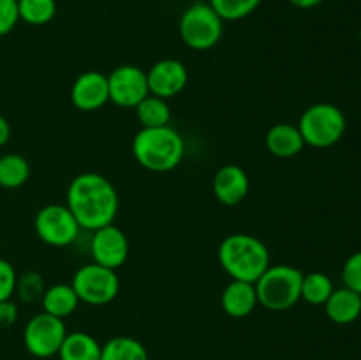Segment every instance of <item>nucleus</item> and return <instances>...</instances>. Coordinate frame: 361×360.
<instances>
[{"instance_id":"f257e3e1","label":"nucleus","mask_w":361,"mask_h":360,"mask_svg":"<svg viewBox=\"0 0 361 360\" xmlns=\"http://www.w3.org/2000/svg\"><path fill=\"white\" fill-rule=\"evenodd\" d=\"M118 205L115 186L99 173H80L67 187V208L73 212L81 229L95 232L102 226L113 224Z\"/></svg>"},{"instance_id":"f03ea898","label":"nucleus","mask_w":361,"mask_h":360,"mask_svg":"<svg viewBox=\"0 0 361 360\" xmlns=\"http://www.w3.org/2000/svg\"><path fill=\"white\" fill-rule=\"evenodd\" d=\"M217 256L226 274L238 281L256 282L270 267V251L267 244L247 233L226 236L219 246Z\"/></svg>"},{"instance_id":"7ed1b4c3","label":"nucleus","mask_w":361,"mask_h":360,"mask_svg":"<svg viewBox=\"0 0 361 360\" xmlns=\"http://www.w3.org/2000/svg\"><path fill=\"white\" fill-rule=\"evenodd\" d=\"M183 154V138L169 126L141 127L133 140V155L148 172H171L182 162Z\"/></svg>"},{"instance_id":"20e7f679","label":"nucleus","mask_w":361,"mask_h":360,"mask_svg":"<svg viewBox=\"0 0 361 360\" xmlns=\"http://www.w3.org/2000/svg\"><path fill=\"white\" fill-rule=\"evenodd\" d=\"M302 281L303 272L293 265H270L254 282L257 302L275 313L291 309L302 300Z\"/></svg>"},{"instance_id":"39448f33","label":"nucleus","mask_w":361,"mask_h":360,"mask_svg":"<svg viewBox=\"0 0 361 360\" xmlns=\"http://www.w3.org/2000/svg\"><path fill=\"white\" fill-rule=\"evenodd\" d=\"M345 115L338 106L317 102L309 106L298 120V129L305 145L314 148H328L342 140L345 133Z\"/></svg>"},{"instance_id":"423d86ee","label":"nucleus","mask_w":361,"mask_h":360,"mask_svg":"<svg viewBox=\"0 0 361 360\" xmlns=\"http://www.w3.org/2000/svg\"><path fill=\"white\" fill-rule=\"evenodd\" d=\"M182 41L190 49L204 52L217 44L224 34V21L208 2H196L187 7L178 21Z\"/></svg>"},{"instance_id":"0eeeda50","label":"nucleus","mask_w":361,"mask_h":360,"mask_svg":"<svg viewBox=\"0 0 361 360\" xmlns=\"http://www.w3.org/2000/svg\"><path fill=\"white\" fill-rule=\"evenodd\" d=\"M71 286L76 292L80 302L88 304V306H106L118 295L120 279L113 268L90 263L83 265L74 272Z\"/></svg>"},{"instance_id":"6e6552de","label":"nucleus","mask_w":361,"mask_h":360,"mask_svg":"<svg viewBox=\"0 0 361 360\" xmlns=\"http://www.w3.org/2000/svg\"><path fill=\"white\" fill-rule=\"evenodd\" d=\"M66 335L67 328L63 320L42 311L32 316L25 325L23 342L30 355L37 359H49L53 355H59Z\"/></svg>"},{"instance_id":"1a4fd4ad","label":"nucleus","mask_w":361,"mask_h":360,"mask_svg":"<svg viewBox=\"0 0 361 360\" xmlns=\"http://www.w3.org/2000/svg\"><path fill=\"white\" fill-rule=\"evenodd\" d=\"M39 239L53 247L71 246L80 235V224L67 205L51 203L42 207L34 219Z\"/></svg>"},{"instance_id":"9d476101","label":"nucleus","mask_w":361,"mask_h":360,"mask_svg":"<svg viewBox=\"0 0 361 360\" xmlns=\"http://www.w3.org/2000/svg\"><path fill=\"white\" fill-rule=\"evenodd\" d=\"M109 101L120 108H136L148 94L147 71L133 64L115 67L108 76Z\"/></svg>"},{"instance_id":"9b49d317","label":"nucleus","mask_w":361,"mask_h":360,"mask_svg":"<svg viewBox=\"0 0 361 360\" xmlns=\"http://www.w3.org/2000/svg\"><path fill=\"white\" fill-rule=\"evenodd\" d=\"M94 263L118 270L129 258V239L115 224L95 229L90 244Z\"/></svg>"},{"instance_id":"f8f14e48","label":"nucleus","mask_w":361,"mask_h":360,"mask_svg":"<svg viewBox=\"0 0 361 360\" xmlns=\"http://www.w3.org/2000/svg\"><path fill=\"white\" fill-rule=\"evenodd\" d=\"M147 81L152 95L168 101L185 88L189 73H187L185 64L180 60L162 59L147 71Z\"/></svg>"},{"instance_id":"ddd939ff","label":"nucleus","mask_w":361,"mask_h":360,"mask_svg":"<svg viewBox=\"0 0 361 360\" xmlns=\"http://www.w3.org/2000/svg\"><path fill=\"white\" fill-rule=\"evenodd\" d=\"M109 101L108 76L99 71H87L74 80L71 102L80 112H95Z\"/></svg>"},{"instance_id":"4468645a","label":"nucleus","mask_w":361,"mask_h":360,"mask_svg":"<svg viewBox=\"0 0 361 360\" xmlns=\"http://www.w3.org/2000/svg\"><path fill=\"white\" fill-rule=\"evenodd\" d=\"M250 180L245 169L238 164H226L214 176V194L222 205L235 207L247 198Z\"/></svg>"},{"instance_id":"2eb2a0df","label":"nucleus","mask_w":361,"mask_h":360,"mask_svg":"<svg viewBox=\"0 0 361 360\" xmlns=\"http://www.w3.org/2000/svg\"><path fill=\"white\" fill-rule=\"evenodd\" d=\"M257 293L254 282L238 281L231 279V282L226 284L221 295V306L224 313L231 318H245L256 309Z\"/></svg>"},{"instance_id":"dca6fc26","label":"nucleus","mask_w":361,"mask_h":360,"mask_svg":"<svg viewBox=\"0 0 361 360\" xmlns=\"http://www.w3.org/2000/svg\"><path fill=\"white\" fill-rule=\"evenodd\" d=\"M264 145H267L268 152L271 155H275V157L289 159L295 157V155H298L303 150L305 141H303L298 126L281 122L275 124V126H271L268 129L267 138H264Z\"/></svg>"},{"instance_id":"f3484780","label":"nucleus","mask_w":361,"mask_h":360,"mask_svg":"<svg viewBox=\"0 0 361 360\" xmlns=\"http://www.w3.org/2000/svg\"><path fill=\"white\" fill-rule=\"evenodd\" d=\"M326 316L337 325H349L361 314V295L349 288L334 289L330 299L324 302Z\"/></svg>"},{"instance_id":"a211bd4d","label":"nucleus","mask_w":361,"mask_h":360,"mask_svg":"<svg viewBox=\"0 0 361 360\" xmlns=\"http://www.w3.org/2000/svg\"><path fill=\"white\" fill-rule=\"evenodd\" d=\"M41 304L44 313L63 320V318L71 316L78 309L80 299H78L73 286L59 282V284H53L44 289V293L41 296Z\"/></svg>"},{"instance_id":"6ab92c4d","label":"nucleus","mask_w":361,"mask_h":360,"mask_svg":"<svg viewBox=\"0 0 361 360\" xmlns=\"http://www.w3.org/2000/svg\"><path fill=\"white\" fill-rule=\"evenodd\" d=\"M101 348L97 339L87 332H67L59 349L60 360H101Z\"/></svg>"},{"instance_id":"aec40b11","label":"nucleus","mask_w":361,"mask_h":360,"mask_svg":"<svg viewBox=\"0 0 361 360\" xmlns=\"http://www.w3.org/2000/svg\"><path fill=\"white\" fill-rule=\"evenodd\" d=\"M101 360H148V352L137 339L116 335L101 348Z\"/></svg>"},{"instance_id":"412c9836","label":"nucleus","mask_w":361,"mask_h":360,"mask_svg":"<svg viewBox=\"0 0 361 360\" xmlns=\"http://www.w3.org/2000/svg\"><path fill=\"white\" fill-rule=\"evenodd\" d=\"M30 176V164L27 159L16 152L0 155V187L18 189Z\"/></svg>"},{"instance_id":"4be33fe9","label":"nucleus","mask_w":361,"mask_h":360,"mask_svg":"<svg viewBox=\"0 0 361 360\" xmlns=\"http://www.w3.org/2000/svg\"><path fill=\"white\" fill-rule=\"evenodd\" d=\"M134 109H136L141 127L169 126V120H171V108L168 101L157 95L148 94Z\"/></svg>"},{"instance_id":"5701e85b","label":"nucleus","mask_w":361,"mask_h":360,"mask_svg":"<svg viewBox=\"0 0 361 360\" xmlns=\"http://www.w3.org/2000/svg\"><path fill=\"white\" fill-rule=\"evenodd\" d=\"M334 289V281L330 279V275L323 274V272L303 274L302 300L305 302L312 304V306H324Z\"/></svg>"},{"instance_id":"b1692460","label":"nucleus","mask_w":361,"mask_h":360,"mask_svg":"<svg viewBox=\"0 0 361 360\" xmlns=\"http://www.w3.org/2000/svg\"><path fill=\"white\" fill-rule=\"evenodd\" d=\"M56 14L55 0H18V16L34 27L49 23Z\"/></svg>"},{"instance_id":"393cba45","label":"nucleus","mask_w":361,"mask_h":360,"mask_svg":"<svg viewBox=\"0 0 361 360\" xmlns=\"http://www.w3.org/2000/svg\"><path fill=\"white\" fill-rule=\"evenodd\" d=\"M263 0H208L212 9L222 18V21L243 20L252 14Z\"/></svg>"},{"instance_id":"a878e982","label":"nucleus","mask_w":361,"mask_h":360,"mask_svg":"<svg viewBox=\"0 0 361 360\" xmlns=\"http://www.w3.org/2000/svg\"><path fill=\"white\" fill-rule=\"evenodd\" d=\"M44 289V281H42V275L39 272L28 270L25 274L18 275L16 293L23 302L30 304L35 302V300H41Z\"/></svg>"},{"instance_id":"bb28decb","label":"nucleus","mask_w":361,"mask_h":360,"mask_svg":"<svg viewBox=\"0 0 361 360\" xmlns=\"http://www.w3.org/2000/svg\"><path fill=\"white\" fill-rule=\"evenodd\" d=\"M342 281H344L345 288L361 295V251H356L345 260L344 267H342Z\"/></svg>"},{"instance_id":"cd10ccee","label":"nucleus","mask_w":361,"mask_h":360,"mask_svg":"<svg viewBox=\"0 0 361 360\" xmlns=\"http://www.w3.org/2000/svg\"><path fill=\"white\" fill-rule=\"evenodd\" d=\"M18 274L11 261L0 258V302L11 300V296L16 293Z\"/></svg>"},{"instance_id":"c85d7f7f","label":"nucleus","mask_w":361,"mask_h":360,"mask_svg":"<svg viewBox=\"0 0 361 360\" xmlns=\"http://www.w3.org/2000/svg\"><path fill=\"white\" fill-rule=\"evenodd\" d=\"M18 21V0H0V37L9 34Z\"/></svg>"},{"instance_id":"c756f323","label":"nucleus","mask_w":361,"mask_h":360,"mask_svg":"<svg viewBox=\"0 0 361 360\" xmlns=\"http://www.w3.org/2000/svg\"><path fill=\"white\" fill-rule=\"evenodd\" d=\"M18 320V306L13 300H4L0 302V328H7L16 323Z\"/></svg>"},{"instance_id":"7c9ffc66","label":"nucleus","mask_w":361,"mask_h":360,"mask_svg":"<svg viewBox=\"0 0 361 360\" xmlns=\"http://www.w3.org/2000/svg\"><path fill=\"white\" fill-rule=\"evenodd\" d=\"M11 138V124L7 122L6 116L0 115V147H4V145L9 141Z\"/></svg>"},{"instance_id":"2f4dec72","label":"nucleus","mask_w":361,"mask_h":360,"mask_svg":"<svg viewBox=\"0 0 361 360\" xmlns=\"http://www.w3.org/2000/svg\"><path fill=\"white\" fill-rule=\"evenodd\" d=\"M288 2L298 9H314L319 4H323V0H288Z\"/></svg>"}]
</instances>
